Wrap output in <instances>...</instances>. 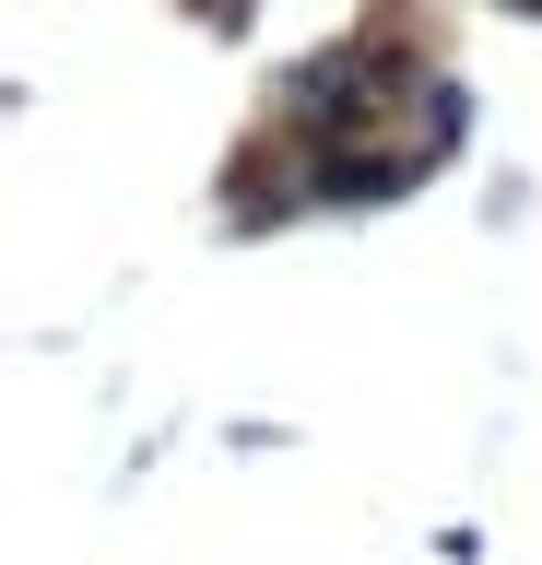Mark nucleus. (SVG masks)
I'll list each match as a JSON object with an SVG mask.
<instances>
[{
	"mask_svg": "<svg viewBox=\"0 0 542 565\" xmlns=\"http://www.w3.org/2000/svg\"><path fill=\"white\" fill-rule=\"evenodd\" d=\"M365 106H378V95H365V60L295 71V118H319V141H342V130H354V118H365Z\"/></svg>",
	"mask_w": 542,
	"mask_h": 565,
	"instance_id": "obj_1",
	"label": "nucleus"
},
{
	"mask_svg": "<svg viewBox=\"0 0 542 565\" xmlns=\"http://www.w3.org/2000/svg\"><path fill=\"white\" fill-rule=\"evenodd\" d=\"M390 189H413L401 153H330L319 166V201H390Z\"/></svg>",
	"mask_w": 542,
	"mask_h": 565,
	"instance_id": "obj_2",
	"label": "nucleus"
},
{
	"mask_svg": "<svg viewBox=\"0 0 542 565\" xmlns=\"http://www.w3.org/2000/svg\"><path fill=\"white\" fill-rule=\"evenodd\" d=\"M519 12H542V0H519Z\"/></svg>",
	"mask_w": 542,
	"mask_h": 565,
	"instance_id": "obj_3",
	"label": "nucleus"
}]
</instances>
